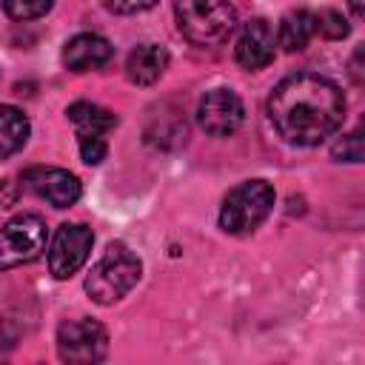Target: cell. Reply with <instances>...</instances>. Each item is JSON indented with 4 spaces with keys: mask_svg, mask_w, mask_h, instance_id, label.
<instances>
[{
    "mask_svg": "<svg viewBox=\"0 0 365 365\" xmlns=\"http://www.w3.org/2000/svg\"><path fill=\"white\" fill-rule=\"evenodd\" d=\"M359 60H362V46L354 51V57H351V77H354V83L356 86H362V66H359Z\"/></svg>",
    "mask_w": 365,
    "mask_h": 365,
    "instance_id": "obj_21",
    "label": "cell"
},
{
    "mask_svg": "<svg viewBox=\"0 0 365 365\" xmlns=\"http://www.w3.org/2000/svg\"><path fill=\"white\" fill-rule=\"evenodd\" d=\"M314 34H317L314 14L305 11V9H297V11H288V14L279 20L277 46H282L285 51H302Z\"/></svg>",
    "mask_w": 365,
    "mask_h": 365,
    "instance_id": "obj_13",
    "label": "cell"
},
{
    "mask_svg": "<svg viewBox=\"0 0 365 365\" xmlns=\"http://www.w3.org/2000/svg\"><path fill=\"white\" fill-rule=\"evenodd\" d=\"M91 242H94V231L88 225H83V222L60 225L51 237V245H48V271L57 279L74 277L86 265Z\"/></svg>",
    "mask_w": 365,
    "mask_h": 365,
    "instance_id": "obj_7",
    "label": "cell"
},
{
    "mask_svg": "<svg viewBox=\"0 0 365 365\" xmlns=\"http://www.w3.org/2000/svg\"><path fill=\"white\" fill-rule=\"evenodd\" d=\"M77 145H80L83 163H88V165H100L108 154V145H106L103 134H94V131H77Z\"/></svg>",
    "mask_w": 365,
    "mask_h": 365,
    "instance_id": "obj_17",
    "label": "cell"
},
{
    "mask_svg": "<svg viewBox=\"0 0 365 365\" xmlns=\"http://www.w3.org/2000/svg\"><path fill=\"white\" fill-rule=\"evenodd\" d=\"M20 182L26 191H31L34 197L46 200L54 208H68L80 200V180L66 171V168H54V165H29L20 174Z\"/></svg>",
    "mask_w": 365,
    "mask_h": 365,
    "instance_id": "obj_8",
    "label": "cell"
},
{
    "mask_svg": "<svg viewBox=\"0 0 365 365\" xmlns=\"http://www.w3.org/2000/svg\"><path fill=\"white\" fill-rule=\"evenodd\" d=\"M100 3L114 14H137V11L151 9L157 0H100Z\"/></svg>",
    "mask_w": 365,
    "mask_h": 365,
    "instance_id": "obj_20",
    "label": "cell"
},
{
    "mask_svg": "<svg viewBox=\"0 0 365 365\" xmlns=\"http://www.w3.org/2000/svg\"><path fill=\"white\" fill-rule=\"evenodd\" d=\"M348 9H351V14H354L356 20L365 17V0H348Z\"/></svg>",
    "mask_w": 365,
    "mask_h": 365,
    "instance_id": "obj_22",
    "label": "cell"
},
{
    "mask_svg": "<svg viewBox=\"0 0 365 365\" xmlns=\"http://www.w3.org/2000/svg\"><path fill=\"white\" fill-rule=\"evenodd\" d=\"M274 46L277 40H274V29L268 26V20L254 17L240 29L237 43H234V57L242 68L257 71L274 60Z\"/></svg>",
    "mask_w": 365,
    "mask_h": 365,
    "instance_id": "obj_10",
    "label": "cell"
},
{
    "mask_svg": "<svg viewBox=\"0 0 365 365\" xmlns=\"http://www.w3.org/2000/svg\"><path fill=\"white\" fill-rule=\"evenodd\" d=\"M29 117L14 106H0V160L17 154L29 140Z\"/></svg>",
    "mask_w": 365,
    "mask_h": 365,
    "instance_id": "obj_14",
    "label": "cell"
},
{
    "mask_svg": "<svg viewBox=\"0 0 365 365\" xmlns=\"http://www.w3.org/2000/svg\"><path fill=\"white\" fill-rule=\"evenodd\" d=\"M57 354L63 362H74V365L100 362L108 354V331L88 317L66 319L57 328Z\"/></svg>",
    "mask_w": 365,
    "mask_h": 365,
    "instance_id": "obj_6",
    "label": "cell"
},
{
    "mask_svg": "<svg viewBox=\"0 0 365 365\" xmlns=\"http://www.w3.org/2000/svg\"><path fill=\"white\" fill-rule=\"evenodd\" d=\"M46 251V222L37 214H17L0 228V271L34 262Z\"/></svg>",
    "mask_w": 365,
    "mask_h": 365,
    "instance_id": "obj_5",
    "label": "cell"
},
{
    "mask_svg": "<svg viewBox=\"0 0 365 365\" xmlns=\"http://www.w3.org/2000/svg\"><path fill=\"white\" fill-rule=\"evenodd\" d=\"M111 54H114L111 43H108L106 37L88 34V31L71 37V40L63 46V63H66V68H71V71H91V68H100V66H106V63L111 60Z\"/></svg>",
    "mask_w": 365,
    "mask_h": 365,
    "instance_id": "obj_11",
    "label": "cell"
},
{
    "mask_svg": "<svg viewBox=\"0 0 365 365\" xmlns=\"http://www.w3.org/2000/svg\"><path fill=\"white\" fill-rule=\"evenodd\" d=\"M68 120L77 125V131H94V134H106L117 125V114L97 106V103H86V100H77L66 108Z\"/></svg>",
    "mask_w": 365,
    "mask_h": 365,
    "instance_id": "obj_15",
    "label": "cell"
},
{
    "mask_svg": "<svg viewBox=\"0 0 365 365\" xmlns=\"http://www.w3.org/2000/svg\"><path fill=\"white\" fill-rule=\"evenodd\" d=\"M168 68V51L157 43H143L137 46L128 60H125V74L134 86H151L163 77V71Z\"/></svg>",
    "mask_w": 365,
    "mask_h": 365,
    "instance_id": "obj_12",
    "label": "cell"
},
{
    "mask_svg": "<svg viewBox=\"0 0 365 365\" xmlns=\"http://www.w3.org/2000/svg\"><path fill=\"white\" fill-rule=\"evenodd\" d=\"M140 274H143L140 257L125 242H111L103 251V257L91 265L86 277V294L97 305H111L137 285Z\"/></svg>",
    "mask_w": 365,
    "mask_h": 365,
    "instance_id": "obj_2",
    "label": "cell"
},
{
    "mask_svg": "<svg viewBox=\"0 0 365 365\" xmlns=\"http://www.w3.org/2000/svg\"><path fill=\"white\" fill-rule=\"evenodd\" d=\"M331 154H334L336 163H359L362 160V128H354L351 134L336 140Z\"/></svg>",
    "mask_w": 365,
    "mask_h": 365,
    "instance_id": "obj_19",
    "label": "cell"
},
{
    "mask_svg": "<svg viewBox=\"0 0 365 365\" xmlns=\"http://www.w3.org/2000/svg\"><path fill=\"white\" fill-rule=\"evenodd\" d=\"M274 208V188L265 180H245L234 185L220 208V228L225 234H251Z\"/></svg>",
    "mask_w": 365,
    "mask_h": 365,
    "instance_id": "obj_4",
    "label": "cell"
},
{
    "mask_svg": "<svg viewBox=\"0 0 365 365\" xmlns=\"http://www.w3.org/2000/svg\"><path fill=\"white\" fill-rule=\"evenodd\" d=\"M245 108L231 88H211L197 106V123L211 137H228L242 125Z\"/></svg>",
    "mask_w": 365,
    "mask_h": 365,
    "instance_id": "obj_9",
    "label": "cell"
},
{
    "mask_svg": "<svg viewBox=\"0 0 365 365\" xmlns=\"http://www.w3.org/2000/svg\"><path fill=\"white\" fill-rule=\"evenodd\" d=\"M314 26H317V31H319L325 40H342V37L351 31L348 20H345L339 11H334V9H322L319 14H314Z\"/></svg>",
    "mask_w": 365,
    "mask_h": 365,
    "instance_id": "obj_16",
    "label": "cell"
},
{
    "mask_svg": "<svg viewBox=\"0 0 365 365\" xmlns=\"http://www.w3.org/2000/svg\"><path fill=\"white\" fill-rule=\"evenodd\" d=\"M268 120L291 145H319L345 120L339 86L322 74L299 71L279 80L268 97Z\"/></svg>",
    "mask_w": 365,
    "mask_h": 365,
    "instance_id": "obj_1",
    "label": "cell"
},
{
    "mask_svg": "<svg viewBox=\"0 0 365 365\" xmlns=\"http://www.w3.org/2000/svg\"><path fill=\"white\" fill-rule=\"evenodd\" d=\"M180 34L194 46H220L237 26L231 0H174Z\"/></svg>",
    "mask_w": 365,
    "mask_h": 365,
    "instance_id": "obj_3",
    "label": "cell"
},
{
    "mask_svg": "<svg viewBox=\"0 0 365 365\" xmlns=\"http://www.w3.org/2000/svg\"><path fill=\"white\" fill-rule=\"evenodd\" d=\"M51 6H54V0H3L6 14L14 17V20H34V17H43Z\"/></svg>",
    "mask_w": 365,
    "mask_h": 365,
    "instance_id": "obj_18",
    "label": "cell"
}]
</instances>
